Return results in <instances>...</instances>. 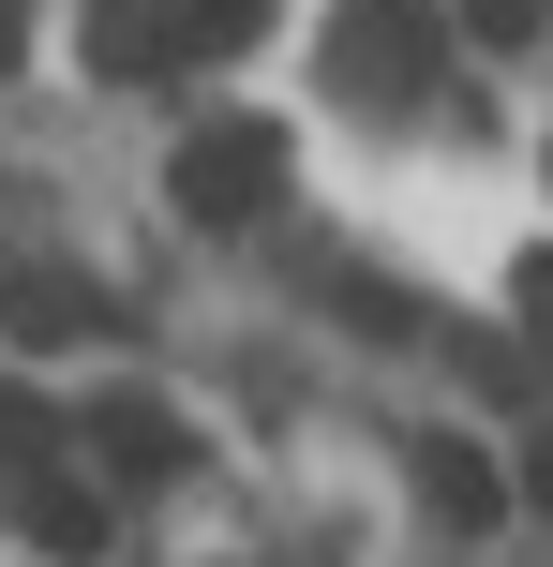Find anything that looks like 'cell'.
Instances as JSON below:
<instances>
[{"mask_svg":"<svg viewBox=\"0 0 553 567\" xmlns=\"http://www.w3.org/2000/svg\"><path fill=\"white\" fill-rule=\"evenodd\" d=\"M434 60H449V16L434 0H329V45H315V75L345 90V105H419L434 90Z\"/></svg>","mask_w":553,"mask_h":567,"instance_id":"1","label":"cell"},{"mask_svg":"<svg viewBox=\"0 0 553 567\" xmlns=\"http://www.w3.org/2000/svg\"><path fill=\"white\" fill-rule=\"evenodd\" d=\"M165 195H180V225H269V209H285V120H209V135H180Z\"/></svg>","mask_w":553,"mask_h":567,"instance_id":"2","label":"cell"},{"mask_svg":"<svg viewBox=\"0 0 553 567\" xmlns=\"http://www.w3.org/2000/svg\"><path fill=\"white\" fill-rule=\"evenodd\" d=\"M90 329H105V284L90 269H60V255L0 269V343H16V359H75Z\"/></svg>","mask_w":553,"mask_h":567,"instance_id":"3","label":"cell"},{"mask_svg":"<svg viewBox=\"0 0 553 567\" xmlns=\"http://www.w3.org/2000/svg\"><path fill=\"white\" fill-rule=\"evenodd\" d=\"M75 449L105 463L120 493H165L180 463H195V433H180V419H165V403H150V389H120V403H90V419H75Z\"/></svg>","mask_w":553,"mask_h":567,"instance_id":"4","label":"cell"},{"mask_svg":"<svg viewBox=\"0 0 553 567\" xmlns=\"http://www.w3.org/2000/svg\"><path fill=\"white\" fill-rule=\"evenodd\" d=\"M75 45H90V75H180L195 30H180V0H90Z\"/></svg>","mask_w":553,"mask_h":567,"instance_id":"5","label":"cell"},{"mask_svg":"<svg viewBox=\"0 0 553 567\" xmlns=\"http://www.w3.org/2000/svg\"><path fill=\"white\" fill-rule=\"evenodd\" d=\"M419 508L479 538V523H509V463L479 449V433H419Z\"/></svg>","mask_w":553,"mask_h":567,"instance_id":"6","label":"cell"},{"mask_svg":"<svg viewBox=\"0 0 553 567\" xmlns=\"http://www.w3.org/2000/svg\"><path fill=\"white\" fill-rule=\"evenodd\" d=\"M16 523H30V538H45V553H105V478H60V463H30V478H16Z\"/></svg>","mask_w":553,"mask_h":567,"instance_id":"7","label":"cell"},{"mask_svg":"<svg viewBox=\"0 0 553 567\" xmlns=\"http://www.w3.org/2000/svg\"><path fill=\"white\" fill-rule=\"evenodd\" d=\"M464 16V45H494V60H524L539 30H553V0H449Z\"/></svg>","mask_w":553,"mask_h":567,"instance_id":"8","label":"cell"},{"mask_svg":"<svg viewBox=\"0 0 553 567\" xmlns=\"http://www.w3.org/2000/svg\"><path fill=\"white\" fill-rule=\"evenodd\" d=\"M60 449H75V433H60V419H45V403H30V389H0V463H16V478H30V463H60Z\"/></svg>","mask_w":553,"mask_h":567,"instance_id":"9","label":"cell"},{"mask_svg":"<svg viewBox=\"0 0 553 567\" xmlns=\"http://www.w3.org/2000/svg\"><path fill=\"white\" fill-rule=\"evenodd\" d=\"M255 16H269V0H180V30H195V60H225V45H255Z\"/></svg>","mask_w":553,"mask_h":567,"instance_id":"10","label":"cell"},{"mask_svg":"<svg viewBox=\"0 0 553 567\" xmlns=\"http://www.w3.org/2000/svg\"><path fill=\"white\" fill-rule=\"evenodd\" d=\"M509 493H524V508L553 523V433H524V463H509Z\"/></svg>","mask_w":553,"mask_h":567,"instance_id":"11","label":"cell"},{"mask_svg":"<svg viewBox=\"0 0 553 567\" xmlns=\"http://www.w3.org/2000/svg\"><path fill=\"white\" fill-rule=\"evenodd\" d=\"M509 299H524V313H539V329H553V239H539V255H524V269H509Z\"/></svg>","mask_w":553,"mask_h":567,"instance_id":"12","label":"cell"}]
</instances>
